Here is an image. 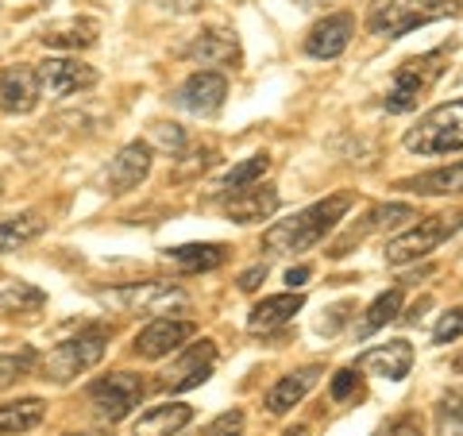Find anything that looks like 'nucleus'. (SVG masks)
Masks as SVG:
<instances>
[{"label":"nucleus","instance_id":"obj_17","mask_svg":"<svg viewBox=\"0 0 463 436\" xmlns=\"http://www.w3.org/2000/svg\"><path fill=\"white\" fill-rule=\"evenodd\" d=\"M317 379H321V367H301L294 374H282V379L267 390V413H274V417L289 413L294 405L306 402V394L317 386Z\"/></svg>","mask_w":463,"mask_h":436},{"label":"nucleus","instance_id":"obj_10","mask_svg":"<svg viewBox=\"0 0 463 436\" xmlns=\"http://www.w3.org/2000/svg\"><path fill=\"white\" fill-rule=\"evenodd\" d=\"M228 97V78L216 74V70H197V74L185 78L178 90H174V105L182 112H194V116H213L216 109L224 105Z\"/></svg>","mask_w":463,"mask_h":436},{"label":"nucleus","instance_id":"obj_27","mask_svg":"<svg viewBox=\"0 0 463 436\" xmlns=\"http://www.w3.org/2000/svg\"><path fill=\"white\" fill-rule=\"evenodd\" d=\"M185 54H190L194 62H201V66H232L240 58L236 43H232L228 35H221V32L201 35L197 43H190V51H185Z\"/></svg>","mask_w":463,"mask_h":436},{"label":"nucleus","instance_id":"obj_6","mask_svg":"<svg viewBox=\"0 0 463 436\" xmlns=\"http://www.w3.org/2000/svg\"><path fill=\"white\" fill-rule=\"evenodd\" d=\"M463 224V216H425V221H417L413 228H405L402 236H394L386 243V263L390 267H405V263H417V259H425L429 251H437V247L452 236V232Z\"/></svg>","mask_w":463,"mask_h":436},{"label":"nucleus","instance_id":"obj_13","mask_svg":"<svg viewBox=\"0 0 463 436\" xmlns=\"http://www.w3.org/2000/svg\"><path fill=\"white\" fill-rule=\"evenodd\" d=\"M43 85H39V70L35 66H8L0 70V112L24 116L39 105Z\"/></svg>","mask_w":463,"mask_h":436},{"label":"nucleus","instance_id":"obj_15","mask_svg":"<svg viewBox=\"0 0 463 436\" xmlns=\"http://www.w3.org/2000/svg\"><path fill=\"white\" fill-rule=\"evenodd\" d=\"M413 367V344L410 340H390V344H379L364 352L355 359V371L364 374H379V379H390V383H402L405 374Z\"/></svg>","mask_w":463,"mask_h":436},{"label":"nucleus","instance_id":"obj_1","mask_svg":"<svg viewBox=\"0 0 463 436\" xmlns=\"http://www.w3.org/2000/svg\"><path fill=\"white\" fill-rule=\"evenodd\" d=\"M355 205L352 194H332L325 201H317V205L294 213L289 221H279L274 228L263 232V247L274 255H298V251H309V247H317L332 228H336L347 209Z\"/></svg>","mask_w":463,"mask_h":436},{"label":"nucleus","instance_id":"obj_34","mask_svg":"<svg viewBox=\"0 0 463 436\" xmlns=\"http://www.w3.org/2000/svg\"><path fill=\"white\" fill-rule=\"evenodd\" d=\"M379 436H425V429H421V417L417 413H398L379 429Z\"/></svg>","mask_w":463,"mask_h":436},{"label":"nucleus","instance_id":"obj_2","mask_svg":"<svg viewBox=\"0 0 463 436\" xmlns=\"http://www.w3.org/2000/svg\"><path fill=\"white\" fill-rule=\"evenodd\" d=\"M456 12H459V0H379L367 16V27L371 35L402 39L413 27L437 24L444 16H456Z\"/></svg>","mask_w":463,"mask_h":436},{"label":"nucleus","instance_id":"obj_21","mask_svg":"<svg viewBox=\"0 0 463 436\" xmlns=\"http://www.w3.org/2000/svg\"><path fill=\"white\" fill-rule=\"evenodd\" d=\"M166 263H174L185 274H201V270H216L228 259L224 243H182V247H166Z\"/></svg>","mask_w":463,"mask_h":436},{"label":"nucleus","instance_id":"obj_16","mask_svg":"<svg viewBox=\"0 0 463 436\" xmlns=\"http://www.w3.org/2000/svg\"><path fill=\"white\" fill-rule=\"evenodd\" d=\"M352 32H355V20L347 16V12L325 16V20L309 32L306 51H309L313 58H340V54L347 51V43H352Z\"/></svg>","mask_w":463,"mask_h":436},{"label":"nucleus","instance_id":"obj_31","mask_svg":"<svg viewBox=\"0 0 463 436\" xmlns=\"http://www.w3.org/2000/svg\"><path fill=\"white\" fill-rule=\"evenodd\" d=\"M437 436H463V386L448 390L437 402Z\"/></svg>","mask_w":463,"mask_h":436},{"label":"nucleus","instance_id":"obj_37","mask_svg":"<svg viewBox=\"0 0 463 436\" xmlns=\"http://www.w3.org/2000/svg\"><path fill=\"white\" fill-rule=\"evenodd\" d=\"M155 143H158L163 151L178 155V151L185 147V136H182V128H178V124H158V128H155Z\"/></svg>","mask_w":463,"mask_h":436},{"label":"nucleus","instance_id":"obj_23","mask_svg":"<svg viewBox=\"0 0 463 436\" xmlns=\"http://www.w3.org/2000/svg\"><path fill=\"white\" fill-rule=\"evenodd\" d=\"M402 221H413V209L410 205H402V201H390V205H379V209H371L367 216H364V224L359 228H352L347 236L336 243V251L332 255H344L352 243H359L364 236H371V232H383V228H394V224H402Z\"/></svg>","mask_w":463,"mask_h":436},{"label":"nucleus","instance_id":"obj_26","mask_svg":"<svg viewBox=\"0 0 463 436\" xmlns=\"http://www.w3.org/2000/svg\"><path fill=\"white\" fill-rule=\"evenodd\" d=\"M402 301H405V294H402L398 286L374 298V301H371V309L364 313V321H359V340H367V336H374V332H379V328H386L390 321H398Z\"/></svg>","mask_w":463,"mask_h":436},{"label":"nucleus","instance_id":"obj_28","mask_svg":"<svg viewBox=\"0 0 463 436\" xmlns=\"http://www.w3.org/2000/svg\"><path fill=\"white\" fill-rule=\"evenodd\" d=\"M43 228H47V221H39L35 213L12 216V221H0V255H8V251H16V247H24V243L39 240Z\"/></svg>","mask_w":463,"mask_h":436},{"label":"nucleus","instance_id":"obj_9","mask_svg":"<svg viewBox=\"0 0 463 436\" xmlns=\"http://www.w3.org/2000/svg\"><path fill=\"white\" fill-rule=\"evenodd\" d=\"M151 174V143H128V147L116 151V158L100 174V185L105 194L120 197V194H132L139 190V182Z\"/></svg>","mask_w":463,"mask_h":436},{"label":"nucleus","instance_id":"obj_41","mask_svg":"<svg viewBox=\"0 0 463 436\" xmlns=\"http://www.w3.org/2000/svg\"><path fill=\"white\" fill-rule=\"evenodd\" d=\"M62 436H105V432H62Z\"/></svg>","mask_w":463,"mask_h":436},{"label":"nucleus","instance_id":"obj_12","mask_svg":"<svg viewBox=\"0 0 463 436\" xmlns=\"http://www.w3.org/2000/svg\"><path fill=\"white\" fill-rule=\"evenodd\" d=\"M197 336V325L194 321H178V317H158V321H151L147 328L136 336L132 344V352L139 359H163L170 352H178V347L185 340H194Z\"/></svg>","mask_w":463,"mask_h":436},{"label":"nucleus","instance_id":"obj_39","mask_svg":"<svg viewBox=\"0 0 463 436\" xmlns=\"http://www.w3.org/2000/svg\"><path fill=\"white\" fill-rule=\"evenodd\" d=\"M306 282H309V267H289V270H286V286H289V289H301Z\"/></svg>","mask_w":463,"mask_h":436},{"label":"nucleus","instance_id":"obj_33","mask_svg":"<svg viewBox=\"0 0 463 436\" xmlns=\"http://www.w3.org/2000/svg\"><path fill=\"white\" fill-rule=\"evenodd\" d=\"M463 336V309H448L437 328H432V344H452Z\"/></svg>","mask_w":463,"mask_h":436},{"label":"nucleus","instance_id":"obj_20","mask_svg":"<svg viewBox=\"0 0 463 436\" xmlns=\"http://www.w3.org/2000/svg\"><path fill=\"white\" fill-rule=\"evenodd\" d=\"M194 421V410L185 402H166V405H155V410L143 413L136 425H132V436H174L178 429H185Z\"/></svg>","mask_w":463,"mask_h":436},{"label":"nucleus","instance_id":"obj_38","mask_svg":"<svg viewBox=\"0 0 463 436\" xmlns=\"http://www.w3.org/2000/svg\"><path fill=\"white\" fill-rule=\"evenodd\" d=\"M263 279H267V263H259V267L240 274V289H243V294H251V289H259V282H263Z\"/></svg>","mask_w":463,"mask_h":436},{"label":"nucleus","instance_id":"obj_7","mask_svg":"<svg viewBox=\"0 0 463 436\" xmlns=\"http://www.w3.org/2000/svg\"><path fill=\"white\" fill-rule=\"evenodd\" d=\"M100 301L116 305V309H124V313H170V309H182L185 294L170 282H132V286L100 294Z\"/></svg>","mask_w":463,"mask_h":436},{"label":"nucleus","instance_id":"obj_11","mask_svg":"<svg viewBox=\"0 0 463 436\" xmlns=\"http://www.w3.org/2000/svg\"><path fill=\"white\" fill-rule=\"evenodd\" d=\"M39 85H43V97L62 100V97H74L81 90H90V85H97V70L78 62V58H47L39 66Z\"/></svg>","mask_w":463,"mask_h":436},{"label":"nucleus","instance_id":"obj_29","mask_svg":"<svg viewBox=\"0 0 463 436\" xmlns=\"http://www.w3.org/2000/svg\"><path fill=\"white\" fill-rule=\"evenodd\" d=\"M43 301L47 294L32 282H12L8 289H0V313H35L43 309Z\"/></svg>","mask_w":463,"mask_h":436},{"label":"nucleus","instance_id":"obj_14","mask_svg":"<svg viewBox=\"0 0 463 436\" xmlns=\"http://www.w3.org/2000/svg\"><path fill=\"white\" fill-rule=\"evenodd\" d=\"M213 363H216V344L213 340H197L194 347H185V352L178 355V363L166 371L163 386L174 390V394H178V390H194L213 374Z\"/></svg>","mask_w":463,"mask_h":436},{"label":"nucleus","instance_id":"obj_24","mask_svg":"<svg viewBox=\"0 0 463 436\" xmlns=\"http://www.w3.org/2000/svg\"><path fill=\"white\" fill-rule=\"evenodd\" d=\"M43 43L58 51H81V47H93L97 43V24L93 20H62V24H51L43 32Z\"/></svg>","mask_w":463,"mask_h":436},{"label":"nucleus","instance_id":"obj_36","mask_svg":"<svg viewBox=\"0 0 463 436\" xmlns=\"http://www.w3.org/2000/svg\"><path fill=\"white\" fill-rule=\"evenodd\" d=\"M355 386H359V374H355V367H344V371H336V379H332L328 394H332V402H347V398L355 394Z\"/></svg>","mask_w":463,"mask_h":436},{"label":"nucleus","instance_id":"obj_35","mask_svg":"<svg viewBox=\"0 0 463 436\" xmlns=\"http://www.w3.org/2000/svg\"><path fill=\"white\" fill-rule=\"evenodd\" d=\"M205 436H243V410H228L209 425Z\"/></svg>","mask_w":463,"mask_h":436},{"label":"nucleus","instance_id":"obj_40","mask_svg":"<svg viewBox=\"0 0 463 436\" xmlns=\"http://www.w3.org/2000/svg\"><path fill=\"white\" fill-rule=\"evenodd\" d=\"M282 436H313V432H309V425H294V429H286Z\"/></svg>","mask_w":463,"mask_h":436},{"label":"nucleus","instance_id":"obj_5","mask_svg":"<svg viewBox=\"0 0 463 436\" xmlns=\"http://www.w3.org/2000/svg\"><path fill=\"white\" fill-rule=\"evenodd\" d=\"M444 62H448V51H429V54H417L410 62H402L394 81H390V90H386V112L417 109V100L440 81Z\"/></svg>","mask_w":463,"mask_h":436},{"label":"nucleus","instance_id":"obj_4","mask_svg":"<svg viewBox=\"0 0 463 436\" xmlns=\"http://www.w3.org/2000/svg\"><path fill=\"white\" fill-rule=\"evenodd\" d=\"M105 347H109V332L105 328L81 332V336H74V340H62L39 359V379L58 383V386L78 379V374H85L90 367H97V363L105 359Z\"/></svg>","mask_w":463,"mask_h":436},{"label":"nucleus","instance_id":"obj_32","mask_svg":"<svg viewBox=\"0 0 463 436\" xmlns=\"http://www.w3.org/2000/svg\"><path fill=\"white\" fill-rule=\"evenodd\" d=\"M35 367H39V355L32 352V347H20V352L0 355V390L12 386V383H20L24 374H32Z\"/></svg>","mask_w":463,"mask_h":436},{"label":"nucleus","instance_id":"obj_42","mask_svg":"<svg viewBox=\"0 0 463 436\" xmlns=\"http://www.w3.org/2000/svg\"><path fill=\"white\" fill-rule=\"evenodd\" d=\"M456 371H459V374H463V355H459V359H456Z\"/></svg>","mask_w":463,"mask_h":436},{"label":"nucleus","instance_id":"obj_30","mask_svg":"<svg viewBox=\"0 0 463 436\" xmlns=\"http://www.w3.org/2000/svg\"><path fill=\"white\" fill-rule=\"evenodd\" d=\"M270 170V158L267 155H251V158H243V163H236L228 174H224V190L232 194H240V190H251V185L263 182V174Z\"/></svg>","mask_w":463,"mask_h":436},{"label":"nucleus","instance_id":"obj_8","mask_svg":"<svg viewBox=\"0 0 463 436\" xmlns=\"http://www.w3.org/2000/svg\"><path fill=\"white\" fill-rule=\"evenodd\" d=\"M139 398H143V379L132 371H112L90 386L93 410L105 421H124L139 405Z\"/></svg>","mask_w":463,"mask_h":436},{"label":"nucleus","instance_id":"obj_3","mask_svg":"<svg viewBox=\"0 0 463 436\" xmlns=\"http://www.w3.org/2000/svg\"><path fill=\"white\" fill-rule=\"evenodd\" d=\"M405 151H413L421 158L463 151V97L425 112L421 120H417V128L405 132Z\"/></svg>","mask_w":463,"mask_h":436},{"label":"nucleus","instance_id":"obj_18","mask_svg":"<svg viewBox=\"0 0 463 436\" xmlns=\"http://www.w3.org/2000/svg\"><path fill=\"white\" fill-rule=\"evenodd\" d=\"M279 209V190H270V185H251V190H240L228 197V221L236 224H255V221H267V216Z\"/></svg>","mask_w":463,"mask_h":436},{"label":"nucleus","instance_id":"obj_25","mask_svg":"<svg viewBox=\"0 0 463 436\" xmlns=\"http://www.w3.org/2000/svg\"><path fill=\"white\" fill-rule=\"evenodd\" d=\"M43 417H47V402H43V398L8 402V405H0V432H8V436L32 432Z\"/></svg>","mask_w":463,"mask_h":436},{"label":"nucleus","instance_id":"obj_22","mask_svg":"<svg viewBox=\"0 0 463 436\" xmlns=\"http://www.w3.org/2000/svg\"><path fill=\"white\" fill-rule=\"evenodd\" d=\"M301 305H306V298L301 294H274V298H263L251 309V317H248V328L251 332H270V328H279V325H286V321H294V313H301Z\"/></svg>","mask_w":463,"mask_h":436},{"label":"nucleus","instance_id":"obj_19","mask_svg":"<svg viewBox=\"0 0 463 436\" xmlns=\"http://www.w3.org/2000/svg\"><path fill=\"white\" fill-rule=\"evenodd\" d=\"M398 190L417 194V197H452V194H463V163L437 166L429 174H417V178H402Z\"/></svg>","mask_w":463,"mask_h":436}]
</instances>
